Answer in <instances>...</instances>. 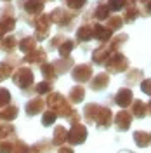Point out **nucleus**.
<instances>
[{
	"mask_svg": "<svg viewBox=\"0 0 151 153\" xmlns=\"http://www.w3.org/2000/svg\"><path fill=\"white\" fill-rule=\"evenodd\" d=\"M14 70H16V68L12 66L9 61H2V63H0V82H4V80H7L9 76H12Z\"/></svg>",
	"mask_w": 151,
	"mask_h": 153,
	"instance_id": "35",
	"label": "nucleus"
},
{
	"mask_svg": "<svg viewBox=\"0 0 151 153\" xmlns=\"http://www.w3.org/2000/svg\"><path fill=\"white\" fill-rule=\"evenodd\" d=\"M118 153H132V152H129V150H122V152H118Z\"/></svg>",
	"mask_w": 151,
	"mask_h": 153,
	"instance_id": "51",
	"label": "nucleus"
},
{
	"mask_svg": "<svg viewBox=\"0 0 151 153\" xmlns=\"http://www.w3.org/2000/svg\"><path fill=\"white\" fill-rule=\"evenodd\" d=\"M113 111L108 108V106H101L99 108V113H97V118H95V125L97 129H108L110 125L113 124Z\"/></svg>",
	"mask_w": 151,
	"mask_h": 153,
	"instance_id": "11",
	"label": "nucleus"
},
{
	"mask_svg": "<svg viewBox=\"0 0 151 153\" xmlns=\"http://www.w3.org/2000/svg\"><path fill=\"white\" fill-rule=\"evenodd\" d=\"M12 82L21 89V91H28L31 89L33 82H35V76H33V71L26 66H18L12 73Z\"/></svg>",
	"mask_w": 151,
	"mask_h": 153,
	"instance_id": "5",
	"label": "nucleus"
},
{
	"mask_svg": "<svg viewBox=\"0 0 151 153\" xmlns=\"http://www.w3.org/2000/svg\"><path fill=\"white\" fill-rule=\"evenodd\" d=\"M16 28V18L14 16H0V40Z\"/></svg>",
	"mask_w": 151,
	"mask_h": 153,
	"instance_id": "19",
	"label": "nucleus"
},
{
	"mask_svg": "<svg viewBox=\"0 0 151 153\" xmlns=\"http://www.w3.org/2000/svg\"><path fill=\"white\" fill-rule=\"evenodd\" d=\"M142 80H144V71L134 68V70H129L125 75V85H139Z\"/></svg>",
	"mask_w": 151,
	"mask_h": 153,
	"instance_id": "22",
	"label": "nucleus"
},
{
	"mask_svg": "<svg viewBox=\"0 0 151 153\" xmlns=\"http://www.w3.org/2000/svg\"><path fill=\"white\" fill-rule=\"evenodd\" d=\"M52 65L56 66L57 73L59 75H63V73H66V71H70L71 68L75 66V61H73V57H59V59H56V61H52Z\"/></svg>",
	"mask_w": 151,
	"mask_h": 153,
	"instance_id": "21",
	"label": "nucleus"
},
{
	"mask_svg": "<svg viewBox=\"0 0 151 153\" xmlns=\"http://www.w3.org/2000/svg\"><path fill=\"white\" fill-rule=\"evenodd\" d=\"M9 105H10V92L7 89L0 87V110L5 108V106H9Z\"/></svg>",
	"mask_w": 151,
	"mask_h": 153,
	"instance_id": "41",
	"label": "nucleus"
},
{
	"mask_svg": "<svg viewBox=\"0 0 151 153\" xmlns=\"http://www.w3.org/2000/svg\"><path fill=\"white\" fill-rule=\"evenodd\" d=\"M40 71H42V76H44V80H47V82H54L57 78V70L56 66L52 65V63H44L42 66H40Z\"/></svg>",
	"mask_w": 151,
	"mask_h": 153,
	"instance_id": "27",
	"label": "nucleus"
},
{
	"mask_svg": "<svg viewBox=\"0 0 151 153\" xmlns=\"http://www.w3.org/2000/svg\"><path fill=\"white\" fill-rule=\"evenodd\" d=\"M94 38V25L87 23L85 21L80 28L76 30V42H82V44H87Z\"/></svg>",
	"mask_w": 151,
	"mask_h": 153,
	"instance_id": "14",
	"label": "nucleus"
},
{
	"mask_svg": "<svg viewBox=\"0 0 151 153\" xmlns=\"http://www.w3.org/2000/svg\"><path fill=\"white\" fill-rule=\"evenodd\" d=\"M111 99H113V103L116 106H120V108H129L134 101L132 89H130V87H122V89L116 91L115 97H111Z\"/></svg>",
	"mask_w": 151,
	"mask_h": 153,
	"instance_id": "9",
	"label": "nucleus"
},
{
	"mask_svg": "<svg viewBox=\"0 0 151 153\" xmlns=\"http://www.w3.org/2000/svg\"><path fill=\"white\" fill-rule=\"evenodd\" d=\"M130 113L134 115V118H144L148 115V105L142 103L141 99H134L130 105Z\"/></svg>",
	"mask_w": 151,
	"mask_h": 153,
	"instance_id": "24",
	"label": "nucleus"
},
{
	"mask_svg": "<svg viewBox=\"0 0 151 153\" xmlns=\"http://www.w3.org/2000/svg\"><path fill=\"white\" fill-rule=\"evenodd\" d=\"M56 118H57V115L52 110H47V111H44V115H42V124H44V127H49V125H52L56 122Z\"/></svg>",
	"mask_w": 151,
	"mask_h": 153,
	"instance_id": "39",
	"label": "nucleus"
},
{
	"mask_svg": "<svg viewBox=\"0 0 151 153\" xmlns=\"http://www.w3.org/2000/svg\"><path fill=\"white\" fill-rule=\"evenodd\" d=\"M132 120H134V115L130 113V110H125V108H122V111H118V113L115 115L113 124H115V127H116V131L125 132V131H129V129H130Z\"/></svg>",
	"mask_w": 151,
	"mask_h": 153,
	"instance_id": "8",
	"label": "nucleus"
},
{
	"mask_svg": "<svg viewBox=\"0 0 151 153\" xmlns=\"http://www.w3.org/2000/svg\"><path fill=\"white\" fill-rule=\"evenodd\" d=\"M4 139H16L14 125H10L9 122L0 124V141H4Z\"/></svg>",
	"mask_w": 151,
	"mask_h": 153,
	"instance_id": "34",
	"label": "nucleus"
},
{
	"mask_svg": "<svg viewBox=\"0 0 151 153\" xmlns=\"http://www.w3.org/2000/svg\"><path fill=\"white\" fill-rule=\"evenodd\" d=\"M0 49H2V47H0Z\"/></svg>",
	"mask_w": 151,
	"mask_h": 153,
	"instance_id": "53",
	"label": "nucleus"
},
{
	"mask_svg": "<svg viewBox=\"0 0 151 153\" xmlns=\"http://www.w3.org/2000/svg\"><path fill=\"white\" fill-rule=\"evenodd\" d=\"M64 143H68V129L63 125H57L54 129V136H52V144L54 146H63Z\"/></svg>",
	"mask_w": 151,
	"mask_h": 153,
	"instance_id": "25",
	"label": "nucleus"
},
{
	"mask_svg": "<svg viewBox=\"0 0 151 153\" xmlns=\"http://www.w3.org/2000/svg\"><path fill=\"white\" fill-rule=\"evenodd\" d=\"M139 16H141V9L137 7V4L125 5V9H123V21L125 23H134Z\"/></svg>",
	"mask_w": 151,
	"mask_h": 153,
	"instance_id": "26",
	"label": "nucleus"
},
{
	"mask_svg": "<svg viewBox=\"0 0 151 153\" xmlns=\"http://www.w3.org/2000/svg\"><path fill=\"white\" fill-rule=\"evenodd\" d=\"M110 16H111V10L108 7V4L103 2V0H99V4L95 5V9L90 12L89 18H94V19H97V21H106Z\"/></svg>",
	"mask_w": 151,
	"mask_h": 153,
	"instance_id": "18",
	"label": "nucleus"
},
{
	"mask_svg": "<svg viewBox=\"0 0 151 153\" xmlns=\"http://www.w3.org/2000/svg\"><path fill=\"white\" fill-rule=\"evenodd\" d=\"M52 141H49V139H42V141H38L35 143L33 146H30V153H50L52 152Z\"/></svg>",
	"mask_w": 151,
	"mask_h": 153,
	"instance_id": "30",
	"label": "nucleus"
},
{
	"mask_svg": "<svg viewBox=\"0 0 151 153\" xmlns=\"http://www.w3.org/2000/svg\"><path fill=\"white\" fill-rule=\"evenodd\" d=\"M18 45H19V42L16 40V37H14V35H5V37L2 38V44H0V47L4 49L7 54H10V52L18 47Z\"/></svg>",
	"mask_w": 151,
	"mask_h": 153,
	"instance_id": "33",
	"label": "nucleus"
},
{
	"mask_svg": "<svg viewBox=\"0 0 151 153\" xmlns=\"http://www.w3.org/2000/svg\"><path fill=\"white\" fill-rule=\"evenodd\" d=\"M137 2H141L142 5H144V4H146V2H150V0H137Z\"/></svg>",
	"mask_w": 151,
	"mask_h": 153,
	"instance_id": "50",
	"label": "nucleus"
},
{
	"mask_svg": "<svg viewBox=\"0 0 151 153\" xmlns=\"http://www.w3.org/2000/svg\"><path fill=\"white\" fill-rule=\"evenodd\" d=\"M106 4H108L111 12H118V10L125 9V0H108Z\"/></svg>",
	"mask_w": 151,
	"mask_h": 153,
	"instance_id": "42",
	"label": "nucleus"
},
{
	"mask_svg": "<svg viewBox=\"0 0 151 153\" xmlns=\"http://www.w3.org/2000/svg\"><path fill=\"white\" fill-rule=\"evenodd\" d=\"M35 92L40 96H45V94H50L52 92V82H47V80H44V82H40L35 85Z\"/></svg>",
	"mask_w": 151,
	"mask_h": 153,
	"instance_id": "38",
	"label": "nucleus"
},
{
	"mask_svg": "<svg viewBox=\"0 0 151 153\" xmlns=\"http://www.w3.org/2000/svg\"><path fill=\"white\" fill-rule=\"evenodd\" d=\"M148 113L151 115V99H150V103H148Z\"/></svg>",
	"mask_w": 151,
	"mask_h": 153,
	"instance_id": "49",
	"label": "nucleus"
},
{
	"mask_svg": "<svg viewBox=\"0 0 151 153\" xmlns=\"http://www.w3.org/2000/svg\"><path fill=\"white\" fill-rule=\"evenodd\" d=\"M141 12L144 14V16H151V0H150V2H146V4L142 5V10H141Z\"/></svg>",
	"mask_w": 151,
	"mask_h": 153,
	"instance_id": "47",
	"label": "nucleus"
},
{
	"mask_svg": "<svg viewBox=\"0 0 151 153\" xmlns=\"http://www.w3.org/2000/svg\"><path fill=\"white\" fill-rule=\"evenodd\" d=\"M12 148H14V139L0 141V153H12Z\"/></svg>",
	"mask_w": 151,
	"mask_h": 153,
	"instance_id": "44",
	"label": "nucleus"
},
{
	"mask_svg": "<svg viewBox=\"0 0 151 153\" xmlns=\"http://www.w3.org/2000/svg\"><path fill=\"white\" fill-rule=\"evenodd\" d=\"M87 4V0H64V5L71 10H80Z\"/></svg>",
	"mask_w": 151,
	"mask_h": 153,
	"instance_id": "43",
	"label": "nucleus"
},
{
	"mask_svg": "<svg viewBox=\"0 0 151 153\" xmlns=\"http://www.w3.org/2000/svg\"><path fill=\"white\" fill-rule=\"evenodd\" d=\"M64 40H66L64 35H56V37L50 40V49H59V45H61Z\"/></svg>",
	"mask_w": 151,
	"mask_h": 153,
	"instance_id": "46",
	"label": "nucleus"
},
{
	"mask_svg": "<svg viewBox=\"0 0 151 153\" xmlns=\"http://www.w3.org/2000/svg\"><path fill=\"white\" fill-rule=\"evenodd\" d=\"M134 143L137 144L139 148H148L151 146V131H135L132 134Z\"/></svg>",
	"mask_w": 151,
	"mask_h": 153,
	"instance_id": "20",
	"label": "nucleus"
},
{
	"mask_svg": "<svg viewBox=\"0 0 151 153\" xmlns=\"http://www.w3.org/2000/svg\"><path fill=\"white\" fill-rule=\"evenodd\" d=\"M68 99H70V103H73V105L82 103L85 99V89L82 85L71 87V91H70V94H68Z\"/></svg>",
	"mask_w": 151,
	"mask_h": 153,
	"instance_id": "28",
	"label": "nucleus"
},
{
	"mask_svg": "<svg viewBox=\"0 0 151 153\" xmlns=\"http://www.w3.org/2000/svg\"><path fill=\"white\" fill-rule=\"evenodd\" d=\"M37 38L35 37H24L19 40V51L21 52H24V54H28V52H31V51H35L37 49Z\"/></svg>",
	"mask_w": 151,
	"mask_h": 153,
	"instance_id": "29",
	"label": "nucleus"
},
{
	"mask_svg": "<svg viewBox=\"0 0 151 153\" xmlns=\"http://www.w3.org/2000/svg\"><path fill=\"white\" fill-rule=\"evenodd\" d=\"M44 106H45V101L42 97H31L28 103H26L24 110H26V115L28 117H35V115L44 111Z\"/></svg>",
	"mask_w": 151,
	"mask_h": 153,
	"instance_id": "15",
	"label": "nucleus"
},
{
	"mask_svg": "<svg viewBox=\"0 0 151 153\" xmlns=\"http://www.w3.org/2000/svg\"><path fill=\"white\" fill-rule=\"evenodd\" d=\"M106 66V71L108 73H122V71H127L129 70V57L125 56L123 52L116 51L111 56L108 57V61L104 63Z\"/></svg>",
	"mask_w": 151,
	"mask_h": 153,
	"instance_id": "4",
	"label": "nucleus"
},
{
	"mask_svg": "<svg viewBox=\"0 0 151 153\" xmlns=\"http://www.w3.org/2000/svg\"><path fill=\"white\" fill-rule=\"evenodd\" d=\"M75 45H76V44L73 42V40L66 38V40L59 45V49H57V51H59V56H61V57H68L70 54H71V51L75 49Z\"/></svg>",
	"mask_w": 151,
	"mask_h": 153,
	"instance_id": "36",
	"label": "nucleus"
},
{
	"mask_svg": "<svg viewBox=\"0 0 151 153\" xmlns=\"http://www.w3.org/2000/svg\"><path fill=\"white\" fill-rule=\"evenodd\" d=\"M111 54H113V51L110 49L108 42H106V44H99V47L92 52V63H94V65H104Z\"/></svg>",
	"mask_w": 151,
	"mask_h": 153,
	"instance_id": "13",
	"label": "nucleus"
},
{
	"mask_svg": "<svg viewBox=\"0 0 151 153\" xmlns=\"http://www.w3.org/2000/svg\"><path fill=\"white\" fill-rule=\"evenodd\" d=\"M57 153H75V152H73V148H71V146H64V144H63V146H59Z\"/></svg>",
	"mask_w": 151,
	"mask_h": 153,
	"instance_id": "48",
	"label": "nucleus"
},
{
	"mask_svg": "<svg viewBox=\"0 0 151 153\" xmlns=\"http://www.w3.org/2000/svg\"><path fill=\"white\" fill-rule=\"evenodd\" d=\"M30 25L35 28V38L37 40H45L49 37V30H50V25H52V21H50V16L49 14H38V16H30L26 18Z\"/></svg>",
	"mask_w": 151,
	"mask_h": 153,
	"instance_id": "2",
	"label": "nucleus"
},
{
	"mask_svg": "<svg viewBox=\"0 0 151 153\" xmlns=\"http://www.w3.org/2000/svg\"><path fill=\"white\" fill-rule=\"evenodd\" d=\"M99 108H101V105H95V103H89V105H85L84 118H85L87 124H95V118H97V113H99Z\"/></svg>",
	"mask_w": 151,
	"mask_h": 153,
	"instance_id": "23",
	"label": "nucleus"
},
{
	"mask_svg": "<svg viewBox=\"0 0 151 153\" xmlns=\"http://www.w3.org/2000/svg\"><path fill=\"white\" fill-rule=\"evenodd\" d=\"M85 139H87V127L80 122L71 124V129L68 131V143L71 146H76V144L85 143Z\"/></svg>",
	"mask_w": 151,
	"mask_h": 153,
	"instance_id": "6",
	"label": "nucleus"
},
{
	"mask_svg": "<svg viewBox=\"0 0 151 153\" xmlns=\"http://www.w3.org/2000/svg\"><path fill=\"white\" fill-rule=\"evenodd\" d=\"M23 61L28 63V65H38V66H42L44 63H47V52L42 47H37L35 51L28 52L26 56L23 57Z\"/></svg>",
	"mask_w": 151,
	"mask_h": 153,
	"instance_id": "12",
	"label": "nucleus"
},
{
	"mask_svg": "<svg viewBox=\"0 0 151 153\" xmlns=\"http://www.w3.org/2000/svg\"><path fill=\"white\" fill-rule=\"evenodd\" d=\"M110 85V73H104V71H101V73H97L95 76H92V80H90V89L92 91H104L106 87Z\"/></svg>",
	"mask_w": 151,
	"mask_h": 153,
	"instance_id": "16",
	"label": "nucleus"
},
{
	"mask_svg": "<svg viewBox=\"0 0 151 153\" xmlns=\"http://www.w3.org/2000/svg\"><path fill=\"white\" fill-rule=\"evenodd\" d=\"M127 40H129V37H127L125 33H118V35H115V37L108 42V45H110V49H111L113 52H116V51L122 49L123 44H127Z\"/></svg>",
	"mask_w": 151,
	"mask_h": 153,
	"instance_id": "32",
	"label": "nucleus"
},
{
	"mask_svg": "<svg viewBox=\"0 0 151 153\" xmlns=\"http://www.w3.org/2000/svg\"><path fill=\"white\" fill-rule=\"evenodd\" d=\"M12 153H30V146L21 139H14V148Z\"/></svg>",
	"mask_w": 151,
	"mask_h": 153,
	"instance_id": "40",
	"label": "nucleus"
},
{
	"mask_svg": "<svg viewBox=\"0 0 151 153\" xmlns=\"http://www.w3.org/2000/svg\"><path fill=\"white\" fill-rule=\"evenodd\" d=\"M4 2H10V0H4Z\"/></svg>",
	"mask_w": 151,
	"mask_h": 153,
	"instance_id": "52",
	"label": "nucleus"
},
{
	"mask_svg": "<svg viewBox=\"0 0 151 153\" xmlns=\"http://www.w3.org/2000/svg\"><path fill=\"white\" fill-rule=\"evenodd\" d=\"M123 18H120V16H110V18L106 19V26L111 30V31H116V30H122L123 26Z\"/></svg>",
	"mask_w": 151,
	"mask_h": 153,
	"instance_id": "37",
	"label": "nucleus"
},
{
	"mask_svg": "<svg viewBox=\"0 0 151 153\" xmlns=\"http://www.w3.org/2000/svg\"><path fill=\"white\" fill-rule=\"evenodd\" d=\"M71 78L75 80L76 84H87V82H90L92 80V66L90 65H76L73 66L71 70Z\"/></svg>",
	"mask_w": 151,
	"mask_h": 153,
	"instance_id": "7",
	"label": "nucleus"
},
{
	"mask_svg": "<svg viewBox=\"0 0 151 153\" xmlns=\"http://www.w3.org/2000/svg\"><path fill=\"white\" fill-rule=\"evenodd\" d=\"M45 105H47L49 110H52L57 117H64V118H68L71 124L80 122V113L71 108L70 99H66L63 94H59V92H50V94H47Z\"/></svg>",
	"mask_w": 151,
	"mask_h": 153,
	"instance_id": "1",
	"label": "nucleus"
},
{
	"mask_svg": "<svg viewBox=\"0 0 151 153\" xmlns=\"http://www.w3.org/2000/svg\"><path fill=\"white\" fill-rule=\"evenodd\" d=\"M16 117H18V106L16 105H9L0 110V120H4V122H12Z\"/></svg>",
	"mask_w": 151,
	"mask_h": 153,
	"instance_id": "31",
	"label": "nucleus"
},
{
	"mask_svg": "<svg viewBox=\"0 0 151 153\" xmlns=\"http://www.w3.org/2000/svg\"><path fill=\"white\" fill-rule=\"evenodd\" d=\"M49 16H50V21L54 25H57V26H61V28H71L76 19V10L71 12V10L64 9V7H57Z\"/></svg>",
	"mask_w": 151,
	"mask_h": 153,
	"instance_id": "3",
	"label": "nucleus"
},
{
	"mask_svg": "<svg viewBox=\"0 0 151 153\" xmlns=\"http://www.w3.org/2000/svg\"><path fill=\"white\" fill-rule=\"evenodd\" d=\"M139 87H141V91L146 96H151V78H144L141 84H139Z\"/></svg>",
	"mask_w": 151,
	"mask_h": 153,
	"instance_id": "45",
	"label": "nucleus"
},
{
	"mask_svg": "<svg viewBox=\"0 0 151 153\" xmlns=\"http://www.w3.org/2000/svg\"><path fill=\"white\" fill-rule=\"evenodd\" d=\"M19 7L24 9L28 16H38L44 12L45 0H19Z\"/></svg>",
	"mask_w": 151,
	"mask_h": 153,
	"instance_id": "10",
	"label": "nucleus"
},
{
	"mask_svg": "<svg viewBox=\"0 0 151 153\" xmlns=\"http://www.w3.org/2000/svg\"><path fill=\"white\" fill-rule=\"evenodd\" d=\"M94 38L99 42V44H106L113 38V31L108 28V26H103V25H94Z\"/></svg>",
	"mask_w": 151,
	"mask_h": 153,
	"instance_id": "17",
	"label": "nucleus"
}]
</instances>
